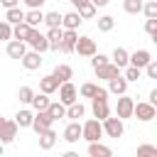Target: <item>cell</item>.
Instances as JSON below:
<instances>
[{
    "mask_svg": "<svg viewBox=\"0 0 157 157\" xmlns=\"http://www.w3.org/2000/svg\"><path fill=\"white\" fill-rule=\"evenodd\" d=\"M103 132H105V130H103V123H101L98 118H91V120L83 123V140H88V142H98Z\"/></svg>",
    "mask_w": 157,
    "mask_h": 157,
    "instance_id": "cell-1",
    "label": "cell"
},
{
    "mask_svg": "<svg viewBox=\"0 0 157 157\" xmlns=\"http://www.w3.org/2000/svg\"><path fill=\"white\" fill-rule=\"evenodd\" d=\"M115 115H118L120 120L132 118V115H135V101H132L130 96H120V98H118V105H115Z\"/></svg>",
    "mask_w": 157,
    "mask_h": 157,
    "instance_id": "cell-2",
    "label": "cell"
},
{
    "mask_svg": "<svg viewBox=\"0 0 157 157\" xmlns=\"http://www.w3.org/2000/svg\"><path fill=\"white\" fill-rule=\"evenodd\" d=\"M52 123H54V118H52V113L49 110H42V113H37L34 115V132L37 135H44V132H49L52 130Z\"/></svg>",
    "mask_w": 157,
    "mask_h": 157,
    "instance_id": "cell-3",
    "label": "cell"
},
{
    "mask_svg": "<svg viewBox=\"0 0 157 157\" xmlns=\"http://www.w3.org/2000/svg\"><path fill=\"white\" fill-rule=\"evenodd\" d=\"M27 44L32 47V52H47V49H52V44H49V39H47V34H42L39 29H34L32 34H29V39H27Z\"/></svg>",
    "mask_w": 157,
    "mask_h": 157,
    "instance_id": "cell-4",
    "label": "cell"
},
{
    "mask_svg": "<svg viewBox=\"0 0 157 157\" xmlns=\"http://www.w3.org/2000/svg\"><path fill=\"white\" fill-rule=\"evenodd\" d=\"M103 130H105V135L108 137H123V132H125V128H123V120L115 115V118H108V120H103Z\"/></svg>",
    "mask_w": 157,
    "mask_h": 157,
    "instance_id": "cell-5",
    "label": "cell"
},
{
    "mask_svg": "<svg viewBox=\"0 0 157 157\" xmlns=\"http://www.w3.org/2000/svg\"><path fill=\"white\" fill-rule=\"evenodd\" d=\"M135 118L142 120V123H147V120L157 118V108H155L150 101H147V103H135Z\"/></svg>",
    "mask_w": 157,
    "mask_h": 157,
    "instance_id": "cell-6",
    "label": "cell"
},
{
    "mask_svg": "<svg viewBox=\"0 0 157 157\" xmlns=\"http://www.w3.org/2000/svg\"><path fill=\"white\" fill-rule=\"evenodd\" d=\"M152 61H155V59L150 56V52H147V49H137V52H132V54H130V66H137V69H147Z\"/></svg>",
    "mask_w": 157,
    "mask_h": 157,
    "instance_id": "cell-7",
    "label": "cell"
},
{
    "mask_svg": "<svg viewBox=\"0 0 157 157\" xmlns=\"http://www.w3.org/2000/svg\"><path fill=\"white\" fill-rule=\"evenodd\" d=\"M76 96H78V91H76V86L69 81V83H61V88H59V101L64 103V105H74L76 103Z\"/></svg>",
    "mask_w": 157,
    "mask_h": 157,
    "instance_id": "cell-8",
    "label": "cell"
},
{
    "mask_svg": "<svg viewBox=\"0 0 157 157\" xmlns=\"http://www.w3.org/2000/svg\"><path fill=\"white\" fill-rule=\"evenodd\" d=\"M17 130H20V125H17V120H2V132H0V140L7 145V142H12L15 137H17Z\"/></svg>",
    "mask_w": 157,
    "mask_h": 157,
    "instance_id": "cell-9",
    "label": "cell"
},
{
    "mask_svg": "<svg viewBox=\"0 0 157 157\" xmlns=\"http://www.w3.org/2000/svg\"><path fill=\"white\" fill-rule=\"evenodd\" d=\"M5 52H7V56H10V59H20V61L27 56V47H25V42H17V39L7 42Z\"/></svg>",
    "mask_w": 157,
    "mask_h": 157,
    "instance_id": "cell-10",
    "label": "cell"
},
{
    "mask_svg": "<svg viewBox=\"0 0 157 157\" xmlns=\"http://www.w3.org/2000/svg\"><path fill=\"white\" fill-rule=\"evenodd\" d=\"M81 137H83V125H81V123L74 120V123H69V125L64 128V140H66V142H78Z\"/></svg>",
    "mask_w": 157,
    "mask_h": 157,
    "instance_id": "cell-11",
    "label": "cell"
},
{
    "mask_svg": "<svg viewBox=\"0 0 157 157\" xmlns=\"http://www.w3.org/2000/svg\"><path fill=\"white\" fill-rule=\"evenodd\" d=\"M76 52H78L81 56H96V42H93L91 37H78Z\"/></svg>",
    "mask_w": 157,
    "mask_h": 157,
    "instance_id": "cell-12",
    "label": "cell"
},
{
    "mask_svg": "<svg viewBox=\"0 0 157 157\" xmlns=\"http://www.w3.org/2000/svg\"><path fill=\"white\" fill-rule=\"evenodd\" d=\"M61 88V83H59V78L54 76V74H49V76H44V78H39V91L42 93H54V91H59Z\"/></svg>",
    "mask_w": 157,
    "mask_h": 157,
    "instance_id": "cell-13",
    "label": "cell"
},
{
    "mask_svg": "<svg viewBox=\"0 0 157 157\" xmlns=\"http://www.w3.org/2000/svg\"><path fill=\"white\" fill-rule=\"evenodd\" d=\"M96 76H98V78H105V81H113V78H118V76H120V66H115V64L110 61V64H105V66L96 69Z\"/></svg>",
    "mask_w": 157,
    "mask_h": 157,
    "instance_id": "cell-14",
    "label": "cell"
},
{
    "mask_svg": "<svg viewBox=\"0 0 157 157\" xmlns=\"http://www.w3.org/2000/svg\"><path fill=\"white\" fill-rule=\"evenodd\" d=\"M88 157H113V150L103 142H88Z\"/></svg>",
    "mask_w": 157,
    "mask_h": 157,
    "instance_id": "cell-15",
    "label": "cell"
},
{
    "mask_svg": "<svg viewBox=\"0 0 157 157\" xmlns=\"http://www.w3.org/2000/svg\"><path fill=\"white\" fill-rule=\"evenodd\" d=\"M76 44H78V34H76V29H64V44H61V52H76Z\"/></svg>",
    "mask_w": 157,
    "mask_h": 157,
    "instance_id": "cell-16",
    "label": "cell"
},
{
    "mask_svg": "<svg viewBox=\"0 0 157 157\" xmlns=\"http://www.w3.org/2000/svg\"><path fill=\"white\" fill-rule=\"evenodd\" d=\"M93 115L103 123V120H108L110 118V108H108V101H98V98H93Z\"/></svg>",
    "mask_w": 157,
    "mask_h": 157,
    "instance_id": "cell-17",
    "label": "cell"
},
{
    "mask_svg": "<svg viewBox=\"0 0 157 157\" xmlns=\"http://www.w3.org/2000/svg\"><path fill=\"white\" fill-rule=\"evenodd\" d=\"M47 39H49V44H52V49H54V52H56V49H61V44H64V29H61V27L49 29V32H47Z\"/></svg>",
    "mask_w": 157,
    "mask_h": 157,
    "instance_id": "cell-18",
    "label": "cell"
},
{
    "mask_svg": "<svg viewBox=\"0 0 157 157\" xmlns=\"http://www.w3.org/2000/svg\"><path fill=\"white\" fill-rule=\"evenodd\" d=\"M22 66H25L27 71L39 69V66H42V54H39V52H27V56L22 59Z\"/></svg>",
    "mask_w": 157,
    "mask_h": 157,
    "instance_id": "cell-19",
    "label": "cell"
},
{
    "mask_svg": "<svg viewBox=\"0 0 157 157\" xmlns=\"http://www.w3.org/2000/svg\"><path fill=\"white\" fill-rule=\"evenodd\" d=\"M52 74H54V76L59 78V83H69V78L74 76V69H71L69 64H56Z\"/></svg>",
    "mask_w": 157,
    "mask_h": 157,
    "instance_id": "cell-20",
    "label": "cell"
},
{
    "mask_svg": "<svg viewBox=\"0 0 157 157\" xmlns=\"http://www.w3.org/2000/svg\"><path fill=\"white\" fill-rule=\"evenodd\" d=\"M108 91L115 93V96H125V91H128V78H125V76H118V78L108 81Z\"/></svg>",
    "mask_w": 157,
    "mask_h": 157,
    "instance_id": "cell-21",
    "label": "cell"
},
{
    "mask_svg": "<svg viewBox=\"0 0 157 157\" xmlns=\"http://www.w3.org/2000/svg\"><path fill=\"white\" fill-rule=\"evenodd\" d=\"M44 20H47V15H44L42 10H29V12H27V17H25V22H27L29 27H34V29H37Z\"/></svg>",
    "mask_w": 157,
    "mask_h": 157,
    "instance_id": "cell-22",
    "label": "cell"
},
{
    "mask_svg": "<svg viewBox=\"0 0 157 157\" xmlns=\"http://www.w3.org/2000/svg\"><path fill=\"white\" fill-rule=\"evenodd\" d=\"M110 59H113V64H115V66H120V69H123V66H128V61H130V54H128L123 47H115Z\"/></svg>",
    "mask_w": 157,
    "mask_h": 157,
    "instance_id": "cell-23",
    "label": "cell"
},
{
    "mask_svg": "<svg viewBox=\"0 0 157 157\" xmlns=\"http://www.w3.org/2000/svg\"><path fill=\"white\" fill-rule=\"evenodd\" d=\"M25 17H27V12H22L20 7H15V10H5V20H7L10 25H22Z\"/></svg>",
    "mask_w": 157,
    "mask_h": 157,
    "instance_id": "cell-24",
    "label": "cell"
},
{
    "mask_svg": "<svg viewBox=\"0 0 157 157\" xmlns=\"http://www.w3.org/2000/svg\"><path fill=\"white\" fill-rule=\"evenodd\" d=\"M81 22H83V17L78 12H66L64 15V29H78Z\"/></svg>",
    "mask_w": 157,
    "mask_h": 157,
    "instance_id": "cell-25",
    "label": "cell"
},
{
    "mask_svg": "<svg viewBox=\"0 0 157 157\" xmlns=\"http://www.w3.org/2000/svg\"><path fill=\"white\" fill-rule=\"evenodd\" d=\"M32 32H34V27H29L27 22H22V25H15V39H17V42H27Z\"/></svg>",
    "mask_w": 157,
    "mask_h": 157,
    "instance_id": "cell-26",
    "label": "cell"
},
{
    "mask_svg": "<svg viewBox=\"0 0 157 157\" xmlns=\"http://www.w3.org/2000/svg\"><path fill=\"white\" fill-rule=\"evenodd\" d=\"M32 105H34V110H37V113H42V110H49L52 101H49V96H47V93H37V96H34V101H32Z\"/></svg>",
    "mask_w": 157,
    "mask_h": 157,
    "instance_id": "cell-27",
    "label": "cell"
},
{
    "mask_svg": "<svg viewBox=\"0 0 157 157\" xmlns=\"http://www.w3.org/2000/svg\"><path fill=\"white\" fill-rule=\"evenodd\" d=\"M15 120H17L20 128H32V125H34V115H32L29 110H17Z\"/></svg>",
    "mask_w": 157,
    "mask_h": 157,
    "instance_id": "cell-28",
    "label": "cell"
},
{
    "mask_svg": "<svg viewBox=\"0 0 157 157\" xmlns=\"http://www.w3.org/2000/svg\"><path fill=\"white\" fill-rule=\"evenodd\" d=\"M54 145H56V132H54V130L39 135V147H42V150H52Z\"/></svg>",
    "mask_w": 157,
    "mask_h": 157,
    "instance_id": "cell-29",
    "label": "cell"
},
{
    "mask_svg": "<svg viewBox=\"0 0 157 157\" xmlns=\"http://www.w3.org/2000/svg\"><path fill=\"white\" fill-rule=\"evenodd\" d=\"M123 7H125V12L137 15V12L145 10V2H142V0H123Z\"/></svg>",
    "mask_w": 157,
    "mask_h": 157,
    "instance_id": "cell-30",
    "label": "cell"
},
{
    "mask_svg": "<svg viewBox=\"0 0 157 157\" xmlns=\"http://www.w3.org/2000/svg\"><path fill=\"white\" fill-rule=\"evenodd\" d=\"M44 25H47L49 29H54V27H61V25H64V15H59V12H47V20H44Z\"/></svg>",
    "mask_w": 157,
    "mask_h": 157,
    "instance_id": "cell-31",
    "label": "cell"
},
{
    "mask_svg": "<svg viewBox=\"0 0 157 157\" xmlns=\"http://www.w3.org/2000/svg\"><path fill=\"white\" fill-rule=\"evenodd\" d=\"M34 91L29 88V86H20V91H17V98H20V103H32L34 101Z\"/></svg>",
    "mask_w": 157,
    "mask_h": 157,
    "instance_id": "cell-32",
    "label": "cell"
},
{
    "mask_svg": "<svg viewBox=\"0 0 157 157\" xmlns=\"http://www.w3.org/2000/svg\"><path fill=\"white\" fill-rule=\"evenodd\" d=\"M49 113H52V118H54V120H59V118H66L69 108H66L64 103H52V105H49Z\"/></svg>",
    "mask_w": 157,
    "mask_h": 157,
    "instance_id": "cell-33",
    "label": "cell"
},
{
    "mask_svg": "<svg viewBox=\"0 0 157 157\" xmlns=\"http://www.w3.org/2000/svg\"><path fill=\"white\" fill-rule=\"evenodd\" d=\"M115 27V20L110 17V15H103V17H98V29L101 32H110Z\"/></svg>",
    "mask_w": 157,
    "mask_h": 157,
    "instance_id": "cell-34",
    "label": "cell"
},
{
    "mask_svg": "<svg viewBox=\"0 0 157 157\" xmlns=\"http://www.w3.org/2000/svg\"><path fill=\"white\" fill-rule=\"evenodd\" d=\"M98 88H101V86H96V83H83V86H81V96L93 101V98H96V93H98Z\"/></svg>",
    "mask_w": 157,
    "mask_h": 157,
    "instance_id": "cell-35",
    "label": "cell"
},
{
    "mask_svg": "<svg viewBox=\"0 0 157 157\" xmlns=\"http://www.w3.org/2000/svg\"><path fill=\"white\" fill-rule=\"evenodd\" d=\"M83 113H86V108H83L81 103H74V105H69V113H66V118H74V120H78V118H83Z\"/></svg>",
    "mask_w": 157,
    "mask_h": 157,
    "instance_id": "cell-36",
    "label": "cell"
},
{
    "mask_svg": "<svg viewBox=\"0 0 157 157\" xmlns=\"http://www.w3.org/2000/svg\"><path fill=\"white\" fill-rule=\"evenodd\" d=\"M135 155L137 157H157V147L155 145H140Z\"/></svg>",
    "mask_w": 157,
    "mask_h": 157,
    "instance_id": "cell-37",
    "label": "cell"
},
{
    "mask_svg": "<svg viewBox=\"0 0 157 157\" xmlns=\"http://www.w3.org/2000/svg\"><path fill=\"white\" fill-rule=\"evenodd\" d=\"M10 37H15V27L7 20H2V25H0V39H10Z\"/></svg>",
    "mask_w": 157,
    "mask_h": 157,
    "instance_id": "cell-38",
    "label": "cell"
},
{
    "mask_svg": "<svg viewBox=\"0 0 157 157\" xmlns=\"http://www.w3.org/2000/svg\"><path fill=\"white\" fill-rule=\"evenodd\" d=\"M145 17L147 20H157V0H150V2H145Z\"/></svg>",
    "mask_w": 157,
    "mask_h": 157,
    "instance_id": "cell-39",
    "label": "cell"
},
{
    "mask_svg": "<svg viewBox=\"0 0 157 157\" xmlns=\"http://www.w3.org/2000/svg\"><path fill=\"white\" fill-rule=\"evenodd\" d=\"M78 15H81L83 20H91V17H96V5H93V2H88V5H83V7L78 10Z\"/></svg>",
    "mask_w": 157,
    "mask_h": 157,
    "instance_id": "cell-40",
    "label": "cell"
},
{
    "mask_svg": "<svg viewBox=\"0 0 157 157\" xmlns=\"http://www.w3.org/2000/svg\"><path fill=\"white\" fill-rule=\"evenodd\" d=\"M91 64H93V69H101V66H105V64H110V59H108L105 54H96V56L91 59Z\"/></svg>",
    "mask_w": 157,
    "mask_h": 157,
    "instance_id": "cell-41",
    "label": "cell"
},
{
    "mask_svg": "<svg viewBox=\"0 0 157 157\" xmlns=\"http://www.w3.org/2000/svg\"><path fill=\"white\" fill-rule=\"evenodd\" d=\"M125 78H128V81H137V78H140V69H137V66H128V69H125Z\"/></svg>",
    "mask_w": 157,
    "mask_h": 157,
    "instance_id": "cell-42",
    "label": "cell"
},
{
    "mask_svg": "<svg viewBox=\"0 0 157 157\" xmlns=\"http://www.w3.org/2000/svg\"><path fill=\"white\" fill-rule=\"evenodd\" d=\"M145 32L152 37V34H157V20H147L145 22Z\"/></svg>",
    "mask_w": 157,
    "mask_h": 157,
    "instance_id": "cell-43",
    "label": "cell"
},
{
    "mask_svg": "<svg viewBox=\"0 0 157 157\" xmlns=\"http://www.w3.org/2000/svg\"><path fill=\"white\" fill-rule=\"evenodd\" d=\"M25 2H27V7H29V10H39L47 0H25Z\"/></svg>",
    "mask_w": 157,
    "mask_h": 157,
    "instance_id": "cell-44",
    "label": "cell"
},
{
    "mask_svg": "<svg viewBox=\"0 0 157 157\" xmlns=\"http://www.w3.org/2000/svg\"><path fill=\"white\" fill-rule=\"evenodd\" d=\"M145 71H147V76H150V78H157V61H152Z\"/></svg>",
    "mask_w": 157,
    "mask_h": 157,
    "instance_id": "cell-45",
    "label": "cell"
},
{
    "mask_svg": "<svg viewBox=\"0 0 157 157\" xmlns=\"http://www.w3.org/2000/svg\"><path fill=\"white\" fill-rule=\"evenodd\" d=\"M0 2H2V7H5V10H15L20 0H0Z\"/></svg>",
    "mask_w": 157,
    "mask_h": 157,
    "instance_id": "cell-46",
    "label": "cell"
},
{
    "mask_svg": "<svg viewBox=\"0 0 157 157\" xmlns=\"http://www.w3.org/2000/svg\"><path fill=\"white\" fill-rule=\"evenodd\" d=\"M96 98H98V101H108V91H105V88H98Z\"/></svg>",
    "mask_w": 157,
    "mask_h": 157,
    "instance_id": "cell-47",
    "label": "cell"
},
{
    "mask_svg": "<svg viewBox=\"0 0 157 157\" xmlns=\"http://www.w3.org/2000/svg\"><path fill=\"white\" fill-rule=\"evenodd\" d=\"M150 103L157 108V88H152V91H150Z\"/></svg>",
    "mask_w": 157,
    "mask_h": 157,
    "instance_id": "cell-48",
    "label": "cell"
},
{
    "mask_svg": "<svg viewBox=\"0 0 157 157\" xmlns=\"http://www.w3.org/2000/svg\"><path fill=\"white\" fill-rule=\"evenodd\" d=\"M69 2H71V5H76V7L81 10V7H83V5H88L91 0H69Z\"/></svg>",
    "mask_w": 157,
    "mask_h": 157,
    "instance_id": "cell-49",
    "label": "cell"
},
{
    "mask_svg": "<svg viewBox=\"0 0 157 157\" xmlns=\"http://www.w3.org/2000/svg\"><path fill=\"white\" fill-rule=\"evenodd\" d=\"M91 2H93V5H96V7H105V5H108V2H110V0H91Z\"/></svg>",
    "mask_w": 157,
    "mask_h": 157,
    "instance_id": "cell-50",
    "label": "cell"
},
{
    "mask_svg": "<svg viewBox=\"0 0 157 157\" xmlns=\"http://www.w3.org/2000/svg\"><path fill=\"white\" fill-rule=\"evenodd\" d=\"M61 157H78V152H64Z\"/></svg>",
    "mask_w": 157,
    "mask_h": 157,
    "instance_id": "cell-51",
    "label": "cell"
},
{
    "mask_svg": "<svg viewBox=\"0 0 157 157\" xmlns=\"http://www.w3.org/2000/svg\"><path fill=\"white\" fill-rule=\"evenodd\" d=\"M152 42H155V44H157V34H152Z\"/></svg>",
    "mask_w": 157,
    "mask_h": 157,
    "instance_id": "cell-52",
    "label": "cell"
}]
</instances>
